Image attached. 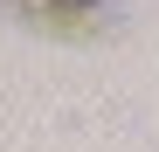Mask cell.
Returning a JSON list of instances; mask_svg holds the SVG:
<instances>
[{
  "label": "cell",
  "instance_id": "cell-1",
  "mask_svg": "<svg viewBox=\"0 0 159 152\" xmlns=\"http://www.w3.org/2000/svg\"><path fill=\"white\" fill-rule=\"evenodd\" d=\"M7 14H21L28 28H42V35H62V42H90V35H104L118 21V7L111 0H0Z\"/></svg>",
  "mask_w": 159,
  "mask_h": 152
}]
</instances>
